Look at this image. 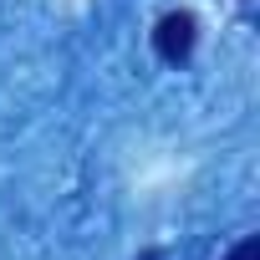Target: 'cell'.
<instances>
[{
  "label": "cell",
  "mask_w": 260,
  "mask_h": 260,
  "mask_svg": "<svg viewBox=\"0 0 260 260\" xmlns=\"http://www.w3.org/2000/svg\"><path fill=\"white\" fill-rule=\"evenodd\" d=\"M194 46H199V21H194V11H164L158 26H153V51H158V61L184 67V61L194 56Z\"/></svg>",
  "instance_id": "obj_1"
},
{
  "label": "cell",
  "mask_w": 260,
  "mask_h": 260,
  "mask_svg": "<svg viewBox=\"0 0 260 260\" xmlns=\"http://www.w3.org/2000/svg\"><path fill=\"white\" fill-rule=\"evenodd\" d=\"M224 260H260V235H245V240H240Z\"/></svg>",
  "instance_id": "obj_2"
}]
</instances>
